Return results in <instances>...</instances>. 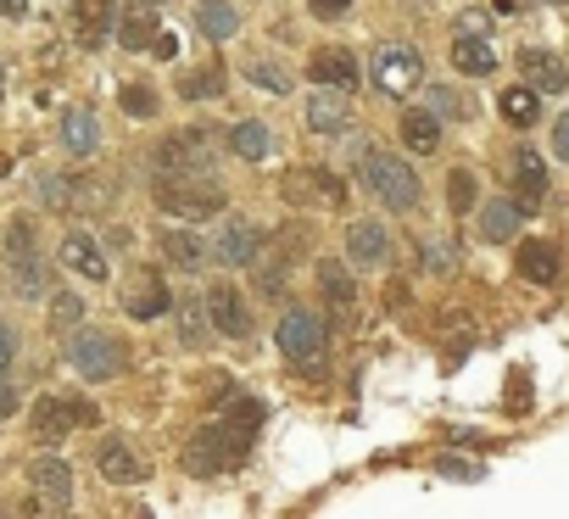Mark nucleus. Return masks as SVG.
<instances>
[{"instance_id":"nucleus-1","label":"nucleus","mask_w":569,"mask_h":519,"mask_svg":"<svg viewBox=\"0 0 569 519\" xmlns=\"http://www.w3.org/2000/svg\"><path fill=\"white\" fill-rule=\"evenodd\" d=\"M246 452H251V436L234 430V425H223V419H212V425H201V430L190 436V447H184V469L201 475V480H212V475L240 469Z\"/></svg>"},{"instance_id":"nucleus-2","label":"nucleus","mask_w":569,"mask_h":519,"mask_svg":"<svg viewBox=\"0 0 569 519\" xmlns=\"http://www.w3.org/2000/svg\"><path fill=\"white\" fill-rule=\"evenodd\" d=\"M157 207L173 218H212L223 207V190L212 173H157Z\"/></svg>"},{"instance_id":"nucleus-3","label":"nucleus","mask_w":569,"mask_h":519,"mask_svg":"<svg viewBox=\"0 0 569 519\" xmlns=\"http://www.w3.org/2000/svg\"><path fill=\"white\" fill-rule=\"evenodd\" d=\"M363 184H369L375 201L391 207V212H413V207H419V173H413L402 157H391V151H369V157H363Z\"/></svg>"},{"instance_id":"nucleus-4","label":"nucleus","mask_w":569,"mask_h":519,"mask_svg":"<svg viewBox=\"0 0 569 519\" xmlns=\"http://www.w3.org/2000/svg\"><path fill=\"white\" fill-rule=\"evenodd\" d=\"M218 162V134L212 129H173L162 146H157V168L162 173H212Z\"/></svg>"},{"instance_id":"nucleus-5","label":"nucleus","mask_w":569,"mask_h":519,"mask_svg":"<svg viewBox=\"0 0 569 519\" xmlns=\"http://www.w3.org/2000/svg\"><path fill=\"white\" fill-rule=\"evenodd\" d=\"M279 352L291 358V363H302V369H313L325 358V319L313 308H284V319H279Z\"/></svg>"},{"instance_id":"nucleus-6","label":"nucleus","mask_w":569,"mask_h":519,"mask_svg":"<svg viewBox=\"0 0 569 519\" xmlns=\"http://www.w3.org/2000/svg\"><path fill=\"white\" fill-rule=\"evenodd\" d=\"M7 257H12V286L23 297H46V263H40V246H34V223L18 218L7 229Z\"/></svg>"},{"instance_id":"nucleus-7","label":"nucleus","mask_w":569,"mask_h":519,"mask_svg":"<svg viewBox=\"0 0 569 519\" xmlns=\"http://www.w3.org/2000/svg\"><path fill=\"white\" fill-rule=\"evenodd\" d=\"M68 363H73L84 380H112V375L123 369V352H118V341H112V336L73 330V341H68Z\"/></svg>"},{"instance_id":"nucleus-8","label":"nucleus","mask_w":569,"mask_h":519,"mask_svg":"<svg viewBox=\"0 0 569 519\" xmlns=\"http://www.w3.org/2000/svg\"><path fill=\"white\" fill-rule=\"evenodd\" d=\"M375 84H380L386 96H408V90H419V84H425V62H419V51H413V46H380V51H375Z\"/></svg>"},{"instance_id":"nucleus-9","label":"nucleus","mask_w":569,"mask_h":519,"mask_svg":"<svg viewBox=\"0 0 569 519\" xmlns=\"http://www.w3.org/2000/svg\"><path fill=\"white\" fill-rule=\"evenodd\" d=\"M257 251H262V229H257L251 218H223V223H218L212 257H218L223 269H251Z\"/></svg>"},{"instance_id":"nucleus-10","label":"nucleus","mask_w":569,"mask_h":519,"mask_svg":"<svg viewBox=\"0 0 569 519\" xmlns=\"http://www.w3.org/2000/svg\"><path fill=\"white\" fill-rule=\"evenodd\" d=\"M201 302H207V319H212V330H218L223 341H246V336H251V302H246L234 286H212Z\"/></svg>"},{"instance_id":"nucleus-11","label":"nucleus","mask_w":569,"mask_h":519,"mask_svg":"<svg viewBox=\"0 0 569 519\" xmlns=\"http://www.w3.org/2000/svg\"><path fill=\"white\" fill-rule=\"evenodd\" d=\"M308 79H313V84H325V90L352 96L363 73H358V57H352L347 46H319V51L308 57Z\"/></svg>"},{"instance_id":"nucleus-12","label":"nucleus","mask_w":569,"mask_h":519,"mask_svg":"<svg viewBox=\"0 0 569 519\" xmlns=\"http://www.w3.org/2000/svg\"><path fill=\"white\" fill-rule=\"evenodd\" d=\"M347 257H352L358 269H380L386 257H391V234H386V223L358 218V223L347 229Z\"/></svg>"},{"instance_id":"nucleus-13","label":"nucleus","mask_w":569,"mask_h":519,"mask_svg":"<svg viewBox=\"0 0 569 519\" xmlns=\"http://www.w3.org/2000/svg\"><path fill=\"white\" fill-rule=\"evenodd\" d=\"M29 480H34V491H40V502H46L51 513L68 508V497H73V469H68L62 458H34Z\"/></svg>"},{"instance_id":"nucleus-14","label":"nucleus","mask_w":569,"mask_h":519,"mask_svg":"<svg viewBox=\"0 0 569 519\" xmlns=\"http://www.w3.org/2000/svg\"><path fill=\"white\" fill-rule=\"evenodd\" d=\"M157 246H162V263H168V269H179V275H201L207 251H212V246H207L201 234H190V229H162V240H157Z\"/></svg>"},{"instance_id":"nucleus-15","label":"nucleus","mask_w":569,"mask_h":519,"mask_svg":"<svg viewBox=\"0 0 569 519\" xmlns=\"http://www.w3.org/2000/svg\"><path fill=\"white\" fill-rule=\"evenodd\" d=\"M251 275H257V297H262V302H279V297H284V280H291V251H284V240L257 251Z\"/></svg>"},{"instance_id":"nucleus-16","label":"nucleus","mask_w":569,"mask_h":519,"mask_svg":"<svg viewBox=\"0 0 569 519\" xmlns=\"http://www.w3.org/2000/svg\"><path fill=\"white\" fill-rule=\"evenodd\" d=\"M519 73H525V84H530L536 96H552V90H563V84H569V68H563L552 51H541V46L519 51Z\"/></svg>"},{"instance_id":"nucleus-17","label":"nucleus","mask_w":569,"mask_h":519,"mask_svg":"<svg viewBox=\"0 0 569 519\" xmlns=\"http://www.w3.org/2000/svg\"><path fill=\"white\" fill-rule=\"evenodd\" d=\"M308 129H313V134H347V129H352V107H347V96H341V90H319V96H308Z\"/></svg>"},{"instance_id":"nucleus-18","label":"nucleus","mask_w":569,"mask_h":519,"mask_svg":"<svg viewBox=\"0 0 569 519\" xmlns=\"http://www.w3.org/2000/svg\"><path fill=\"white\" fill-rule=\"evenodd\" d=\"M541 196H547V168H541L536 151H519V157H513V201H519L525 212H536Z\"/></svg>"},{"instance_id":"nucleus-19","label":"nucleus","mask_w":569,"mask_h":519,"mask_svg":"<svg viewBox=\"0 0 569 519\" xmlns=\"http://www.w3.org/2000/svg\"><path fill=\"white\" fill-rule=\"evenodd\" d=\"M62 263H68L73 275H84V280H96V286H101V280L112 275V269H107V257H101V246H96L90 234H79V229H73L68 240H62Z\"/></svg>"},{"instance_id":"nucleus-20","label":"nucleus","mask_w":569,"mask_h":519,"mask_svg":"<svg viewBox=\"0 0 569 519\" xmlns=\"http://www.w3.org/2000/svg\"><path fill=\"white\" fill-rule=\"evenodd\" d=\"M73 29L84 46L107 40V29H118V0H73Z\"/></svg>"},{"instance_id":"nucleus-21","label":"nucleus","mask_w":569,"mask_h":519,"mask_svg":"<svg viewBox=\"0 0 569 519\" xmlns=\"http://www.w3.org/2000/svg\"><path fill=\"white\" fill-rule=\"evenodd\" d=\"M96 469H101L112 486H134V480H146L134 447H123V441H101V447H96Z\"/></svg>"},{"instance_id":"nucleus-22","label":"nucleus","mask_w":569,"mask_h":519,"mask_svg":"<svg viewBox=\"0 0 569 519\" xmlns=\"http://www.w3.org/2000/svg\"><path fill=\"white\" fill-rule=\"evenodd\" d=\"M173 319H179V347H207L212 341V319H207V302L201 297H179L173 302Z\"/></svg>"},{"instance_id":"nucleus-23","label":"nucleus","mask_w":569,"mask_h":519,"mask_svg":"<svg viewBox=\"0 0 569 519\" xmlns=\"http://www.w3.org/2000/svg\"><path fill=\"white\" fill-rule=\"evenodd\" d=\"M196 29H201L212 46H223V40L240 34V12L229 7V0H201V7H196Z\"/></svg>"},{"instance_id":"nucleus-24","label":"nucleus","mask_w":569,"mask_h":519,"mask_svg":"<svg viewBox=\"0 0 569 519\" xmlns=\"http://www.w3.org/2000/svg\"><path fill=\"white\" fill-rule=\"evenodd\" d=\"M519 218H525L519 201H508V196H502V201H486V207H480V240H497V246L513 240V234H519Z\"/></svg>"},{"instance_id":"nucleus-25","label":"nucleus","mask_w":569,"mask_h":519,"mask_svg":"<svg viewBox=\"0 0 569 519\" xmlns=\"http://www.w3.org/2000/svg\"><path fill=\"white\" fill-rule=\"evenodd\" d=\"M319 291L330 297V308L352 313V302H358V280L347 275V263H341V257H325V263H319Z\"/></svg>"},{"instance_id":"nucleus-26","label":"nucleus","mask_w":569,"mask_h":519,"mask_svg":"<svg viewBox=\"0 0 569 519\" xmlns=\"http://www.w3.org/2000/svg\"><path fill=\"white\" fill-rule=\"evenodd\" d=\"M558 246L552 240H525V251H519V275L525 280H536V286H552L558 280Z\"/></svg>"},{"instance_id":"nucleus-27","label":"nucleus","mask_w":569,"mask_h":519,"mask_svg":"<svg viewBox=\"0 0 569 519\" xmlns=\"http://www.w3.org/2000/svg\"><path fill=\"white\" fill-rule=\"evenodd\" d=\"M157 34H162V23H157L151 7H134V12L118 18V40H123V51H151Z\"/></svg>"},{"instance_id":"nucleus-28","label":"nucleus","mask_w":569,"mask_h":519,"mask_svg":"<svg viewBox=\"0 0 569 519\" xmlns=\"http://www.w3.org/2000/svg\"><path fill=\"white\" fill-rule=\"evenodd\" d=\"M268 146H273V134H268V123H257V118H240V123L229 129V151H234L240 162H262Z\"/></svg>"},{"instance_id":"nucleus-29","label":"nucleus","mask_w":569,"mask_h":519,"mask_svg":"<svg viewBox=\"0 0 569 519\" xmlns=\"http://www.w3.org/2000/svg\"><path fill=\"white\" fill-rule=\"evenodd\" d=\"M73 425H79V419H73V402H57V397H40V402H34V436H40V441H62Z\"/></svg>"},{"instance_id":"nucleus-30","label":"nucleus","mask_w":569,"mask_h":519,"mask_svg":"<svg viewBox=\"0 0 569 519\" xmlns=\"http://www.w3.org/2000/svg\"><path fill=\"white\" fill-rule=\"evenodd\" d=\"M497 112H502L513 129H530V123L541 118V96H536L530 84H513V90H502V96H497Z\"/></svg>"},{"instance_id":"nucleus-31","label":"nucleus","mask_w":569,"mask_h":519,"mask_svg":"<svg viewBox=\"0 0 569 519\" xmlns=\"http://www.w3.org/2000/svg\"><path fill=\"white\" fill-rule=\"evenodd\" d=\"M402 146H408V151H436V146H441V123H436L430 107L402 112Z\"/></svg>"},{"instance_id":"nucleus-32","label":"nucleus","mask_w":569,"mask_h":519,"mask_svg":"<svg viewBox=\"0 0 569 519\" xmlns=\"http://www.w3.org/2000/svg\"><path fill=\"white\" fill-rule=\"evenodd\" d=\"M123 308H129L134 319H162V313L173 308V297L162 291V280H157V275H146V280H140V286L123 297Z\"/></svg>"},{"instance_id":"nucleus-33","label":"nucleus","mask_w":569,"mask_h":519,"mask_svg":"<svg viewBox=\"0 0 569 519\" xmlns=\"http://www.w3.org/2000/svg\"><path fill=\"white\" fill-rule=\"evenodd\" d=\"M452 68H458V73H475V79H486V73H497V51H491L486 40L463 34V40L452 46Z\"/></svg>"},{"instance_id":"nucleus-34","label":"nucleus","mask_w":569,"mask_h":519,"mask_svg":"<svg viewBox=\"0 0 569 519\" xmlns=\"http://www.w3.org/2000/svg\"><path fill=\"white\" fill-rule=\"evenodd\" d=\"M62 146H68L73 157H96V146H101V129H96V118L73 107V112L62 118Z\"/></svg>"},{"instance_id":"nucleus-35","label":"nucleus","mask_w":569,"mask_h":519,"mask_svg":"<svg viewBox=\"0 0 569 519\" xmlns=\"http://www.w3.org/2000/svg\"><path fill=\"white\" fill-rule=\"evenodd\" d=\"M179 96H184V101H207V96H223V68H218V62H207V68H190V73L179 79Z\"/></svg>"},{"instance_id":"nucleus-36","label":"nucleus","mask_w":569,"mask_h":519,"mask_svg":"<svg viewBox=\"0 0 569 519\" xmlns=\"http://www.w3.org/2000/svg\"><path fill=\"white\" fill-rule=\"evenodd\" d=\"M447 201H452V212H475V207H480L469 168H452V173H447Z\"/></svg>"},{"instance_id":"nucleus-37","label":"nucleus","mask_w":569,"mask_h":519,"mask_svg":"<svg viewBox=\"0 0 569 519\" xmlns=\"http://www.w3.org/2000/svg\"><path fill=\"white\" fill-rule=\"evenodd\" d=\"M246 79H251V84H262L268 96H291V73H284L279 62H257V57H251Z\"/></svg>"},{"instance_id":"nucleus-38","label":"nucleus","mask_w":569,"mask_h":519,"mask_svg":"<svg viewBox=\"0 0 569 519\" xmlns=\"http://www.w3.org/2000/svg\"><path fill=\"white\" fill-rule=\"evenodd\" d=\"M419 269L425 275H452V246L447 240H425L419 246Z\"/></svg>"},{"instance_id":"nucleus-39","label":"nucleus","mask_w":569,"mask_h":519,"mask_svg":"<svg viewBox=\"0 0 569 519\" xmlns=\"http://www.w3.org/2000/svg\"><path fill=\"white\" fill-rule=\"evenodd\" d=\"M123 112L129 118H157V90H146V84H123Z\"/></svg>"},{"instance_id":"nucleus-40","label":"nucleus","mask_w":569,"mask_h":519,"mask_svg":"<svg viewBox=\"0 0 569 519\" xmlns=\"http://www.w3.org/2000/svg\"><path fill=\"white\" fill-rule=\"evenodd\" d=\"M79 319H84V302H79L73 291H57V297H51V325H62V330H73Z\"/></svg>"},{"instance_id":"nucleus-41","label":"nucleus","mask_w":569,"mask_h":519,"mask_svg":"<svg viewBox=\"0 0 569 519\" xmlns=\"http://www.w3.org/2000/svg\"><path fill=\"white\" fill-rule=\"evenodd\" d=\"M430 112H436V118H469V101L441 84V90H430Z\"/></svg>"},{"instance_id":"nucleus-42","label":"nucleus","mask_w":569,"mask_h":519,"mask_svg":"<svg viewBox=\"0 0 569 519\" xmlns=\"http://www.w3.org/2000/svg\"><path fill=\"white\" fill-rule=\"evenodd\" d=\"M436 469H441L447 480H480V475H486V469L469 463V458H436Z\"/></svg>"},{"instance_id":"nucleus-43","label":"nucleus","mask_w":569,"mask_h":519,"mask_svg":"<svg viewBox=\"0 0 569 519\" xmlns=\"http://www.w3.org/2000/svg\"><path fill=\"white\" fill-rule=\"evenodd\" d=\"M308 7H313V18L336 23V18H347V7H352V0H308Z\"/></svg>"},{"instance_id":"nucleus-44","label":"nucleus","mask_w":569,"mask_h":519,"mask_svg":"<svg viewBox=\"0 0 569 519\" xmlns=\"http://www.w3.org/2000/svg\"><path fill=\"white\" fill-rule=\"evenodd\" d=\"M12 358H18V336H12L7 325H0V375L12 369Z\"/></svg>"},{"instance_id":"nucleus-45","label":"nucleus","mask_w":569,"mask_h":519,"mask_svg":"<svg viewBox=\"0 0 569 519\" xmlns=\"http://www.w3.org/2000/svg\"><path fill=\"white\" fill-rule=\"evenodd\" d=\"M18 402H23V397H18V386H12L7 375H0V419H7V413H18Z\"/></svg>"},{"instance_id":"nucleus-46","label":"nucleus","mask_w":569,"mask_h":519,"mask_svg":"<svg viewBox=\"0 0 569 519\" xmlns=\"http://www.w3.org/2000/svg\"><path fill=\"white\" fill-rule=\"evenodd\" d=\"M552 151H558V157L569 162V112H563V118L552 123Z\"/></svg>"},{"instance_id":"nucleus-47","label":"nucleus","mask_w":569,"mask_h":519,"mask_svg":"<svg viewBox=\"0 0 569 519\" xmlns=\"http://www.w3.org/2000/svg\"><path fill=\"white\" fill-rule=\"evenodd\" d=\"M151 51H157V57H162V62H173V57H179V40H173V34H168V29H162V34H157V46H151Z\"/></svg>"},{"instance_id":"nucleus-48","label":"nucleus","mask_w":569,"mask_h":519,"mask_svg":"<svg viewBox=\"0 0 569 519\" xmlns=\"http://www.w3.org/2000/svg\"><path fill=\"white\" fill-rule=\"evenodd\" d=\"M29 12V0H0V18H23Z\"/></svg>"},{"instance_id":"nucleus-49","label":"nucleus","mask_w":569,"mask_h":519,"mask_svg":"<svg viewBox=\"0 0 569 519\" xmlns=\"http://www.w3.org/2000/svg\"><path fill=\"white\" fill-rule=\"evenodd\" d=\"M0 96H7V73H0Z\"/></svg>"}]
</instances>
